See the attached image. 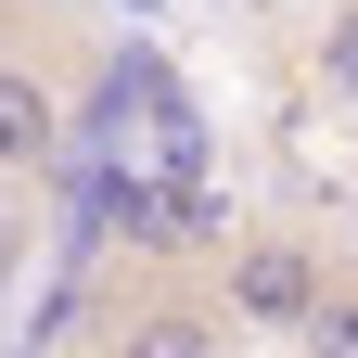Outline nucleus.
Returning <instances> with one entry per match:
<instances>
[{
  "label": "nucleus",
  "mask_w": 358,
  "mask_h": 358,
  "mask_svg": "<svg viewBox=\"0 0 358 358\" xmlns=\"http://www.w3.org/2000/svg\"><path fill=\"white\" fill-rule=\"evenodd\" d=\"M0 256H26V192L0 179Z\"/></svg>",
  "instance_id": "obj_6"
},
{
  "label": "nucleus",
  "mask_w": 358,
  "mask_h": 358,
  "mask_svg": "<svg viewBox=\"0 0 358 358\" xmlns=\"http://www.w3.org/2000/svg\"><path fill=\"white\" fill-rule=\"evenodd\" d=\"M13 268H26V256H0V320H13Z\"/></svg>",
  "instance_id": "obj_7"
},
{
  "label": "nucleus",
  "mask_w": 358,
  "mask_h": 358,
  "mask_svg": "<svg viewBox=\"0 0 358 358\" xmlns=\"http://www.w3.org/2000/svg\"><path fill=\"white\" fill-rule=\"evenodd\" d=\"M103 358H231V307H217V282H141L115 307V333H103Z\"/></svg>",
  "instance_id": "obj_3"
},
{
  "label": "nucleus",
  "mask_w": 358,
  "mask_h": 358,
  "mask_svg": "<svg viewBox=\"0 0 358 358\" xmlns=\"http://www.w3.org/2000/svg\"><path fill=\"white\" fill-rule=\"evenodd\" d=\"M217 217H231V205H217L205 179H166V192H154V217H141V243H154V256H192V243H217V256H231V231H217Z\"/></svg>",
  "instance_id": "obj_4"
},
{
  "label": "nucleus",
  "mask_w": 358,
  "mask_h": 358,
  "mask_svg": "<svg viewBox=\"0 0 358 358\" xmlns=\"http://www.w3.org/2000/svg\"><path fill=\"white\" fill-rule=\"evenodd\" d=\"M294 358H358V256L333 268V294H320V320L294 333Z\"/></svg>",
  "instance_id": "obj_5"
},
{
  "label": "nucleus",
  "mask_w": 358,
  "mask_h": 358,
  "mask_svg": "<svg viewBox=\"0 0 358 358\" xmlns=\"http://www.w3.org/2000/svg\"><path fill=\"white\" fill-rule=\"evenodd\" d=\"M64 141H77V103H64V64L38 52L26 26H0V179H13V192H38V179L64 166Z\"/></svg>",
  "instance_id": "obj_2"
},
{
  "label": "nucleus",
  "mask_w": 358,
  "mask_h": 358,
  "mask_svg": "<svg viewBox=\"0 0 358 358\" xmlns=\"http://www.w3.org/2000/svg\"><path fill=\"white\" fill-rule=\"evenodd\" d=\"M333 243L320 231H231V256H217V307H231V333H307L320 320V294H333Z\"/></svg>",
  "instance_id": "obj_1"
}]
</instances>
